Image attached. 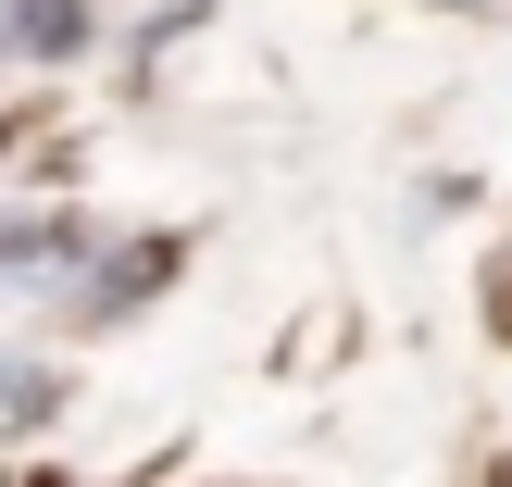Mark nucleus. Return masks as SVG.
I'll list each match as a JSON object with an SVG mask.
<instances>
[{
    "mask_svg": "<svg viewBox=\"0 0 512 487\" xmlns=\"http://www.w3.org/2000/svg\"><path fill=\"white\" fill-rule=\"evenodd\" d=\"M13 50L25 63H75L88 50V0H13Z\"/></svg>",
    "mask_w": 512,
    "mask_h": 487,
    "instance_id": "obj_1",
    "label": "nucleus"
},
{
    "mask_svg": "<svg viewBox=\"0 0 512 487\" xmlns=\"http://www.w3.org/2000/svg\"><path fill=\"white\" fill-rule=\"evenodd\" d=\"M50 363H13V350H0V438H25V425H50Z\"/></svg>",
    "mask_w": 512,
    "mask_h": 487,
    "instance_id": "obj_3",
    "label": "nucleus"
},
{
    "mask_svg": "<svg viewBox=\"0 0 512 487\" xmlns=\"http://www.w3.org/2000/svg\"><path fill=\"white\" fill-rule=\"evenodd\" d=\"M75 250H88V225H0V288H25V275H63Z\"/></svg>",
    "mask_w": 512,
    "mask_h": 487,
    "instance_id": "obj_2",
    "label": "nucleus"
}]
</instances>
